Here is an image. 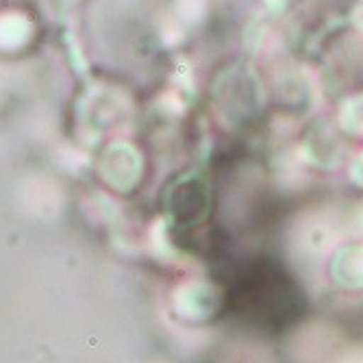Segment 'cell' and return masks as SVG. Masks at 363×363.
Here are the masks:
<instances>
[{
  "mask_svg": "<svg viewBox=\"0 0 363 363\" xmlns=\"http://www.w3.org/2000/svg\"><path fill=\"white\" fill-rule=\"evenodd\" d=\"M172 218L183 228L201 226L211 213V189L203 177L183 179L172 194Z\"/></svg>",
  "mask_w": 363,
  "mask_h": 363,
  "instance_id": "6da1fadb",
  "label": "cell"
},
{
  "mask_svg": "<svg viewBox=\"0 0 363 363\" xmlns=\"http://www.w3.org/2000/svg\"><path fill=\"white\" fill-rule=\"evenodd\" d=\"M331 277L344 289H363V244H348L335 252Z\"/></svg>",
  "mask_w": 363,
  "mask_h": 363,
  "instance_id": "7a4b0ae2",
  "label": "cell"
},
{
  "mask_svg": "<svg viewBox=\"0 0 363 363\" xmlns=\"http://www.w3.org/2000/svg\"><path fill=\"white\" fill-rule=\"evenodd\" d=\"M307 157L324 168H333L342 157V142L333 133V128H328L324 124L311 128V135L305 142Z\"/></svg>",
  "mask_w": 363,
  "mask_h": 363,
  "instance_id": "3957f363",
  "label": "cell"
},
{
  "mask_svg": "<svg viewBox=\"0 0 363 363\" xmlns=\"http://www.w3.org/2000/svg\"><path fill=\"white\" fill-rule=\"evenodd\" d=\"M340 124L348 135L363 138V96H354L342 107Z\"/></svg>",
  "mask_w": 363,
  "mask_h": 363,
  "instance_id": "277c9868",
  "label": "cell"
},
{
  "mask_svg": "<svg viewBox=\"0 0 363 363\" xmlns=\"http://www.w3.org/2000/svg\"><path fill=\"white\" fill-rule=\"evenodd\" d=\"M350 179L363 187V152H359L352 161H350Z\"/></svg>",
  "mask_w": 363,
  "mask_h": 363,
  "instance_id": "5b68a950",
  "label": "cell"
}]
</instances>
